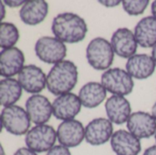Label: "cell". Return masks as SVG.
I'll list each match as a JSON object with an SVG mask.
<instances>
[{"instance_id": "17", "label": "cell", "mask_w": 156, "mask_h": 155, "mask_svg": "<svg viewBox=\"0 0 156 155\" xmlns=\"http://www.w3.org/2000/svg\"><path fill=\"white\" fill-rule=\"evenodd\" d=\"M105 110L108 119L117 125L127 122L132 114L131 104L123 96L110 97L105 103Z\"/></svg>"}, {"instance_id": "25", "label": "cell", "mask_w": 156, "mask_h": 155, "mask_svg": "<svg viewBox=\"0 0 156 155\" xmlns=\"http://www.w3.org/2000/svg\"><path fill=\"white\" fill-rule=\"evenodd\" d=\"M47 155H71V153L69 148L62 145H56L52 149H50Z\"/></svg>"}, {"instance_id": "24", "label": "cell", "mask_w": 156, "mask_h": 155, "mask_svg": "<svg viewBox=\"0 0 156 155\" xmlns=\"http://www.w3.org/2000/svg\"><path fill=\"white\" fill-rule=\"evenodd\" d=\"M124 11L130 16L142 15L149 5L148 0H124L122 2Z\"/></svg>"}, {"instance_id": "8", "label": "cell", "mask_w": 156, "mask_h": 155, "mask_svg": "<svg viewBox=\"0 0 156 155\" xmlns=\"http://www.w3.org/2000/svg\"><path fill=\"white\" fill-rule=\"evenodd\" d=\"M57 139L60 145L75 148L85 139V128L80 122L75 119L64 121L58 127Z\"/></svg>"}, {"instance_id": "31", "label": "cell", "mask_w": 156, "mask_h": 155, "mask_svg": "<svg viewBox=\"0 0 156 155\" xmlns=\"http://www.w3.org/2000/svg\"><path fill=\"white\" fill-rule=\"evenodd\" d=\"M152 13H153V16L156 17V1H154L152 4Z\"/></svg>"}, {"instance_id": "34", "label": "cell", "mask_w": 156, "mask_h": 155, "mask_svg": "<svg viewBox=\"0 0 156 155\" xmlns=\"http://www.w3.org/2000/svg\"><path fill=\"white\" fill-rule=\"evenodd\" d=\"M1 155H5V151H4L3 146H1Z\"/></svg>"}, {"instance_id": "23", "label": "cell", "mask_w": 156, "mask_h": 155, "mask_svg": "<svg viewBox=\"0 0 156 155\" xmlns=\"http://www.w3.org/2000/svg\"><path fill=\"white\" fill-rule=\"evenodd\" d=\"M19 39L17 27L9 22H2L0 25V47L2 49L14 48Z\"/></svg>"}, {"instance_id": "3", "label": "cell", "mask_w": 156, "mask_h": 155, "mask_svg": "<svg viewBox=\"0 0 156 155\" xmlns=\"http://www.w3.org/2000/svg\"><path fill=\"white\" fill-rule=\"evenodd\" d=\"M114 51L110 41L103 37H95L87 46L88 63L96 70H107L114 59Z\"/></svg>"}, {"instance_id": "12", "label": "cell", "mask_w": 156, "mask_h": 155, "mask_svg": "<svg viewBox=\"0 0 156 155\" xmlns=\"http://www.w3.org/2000/svg\"><path fill=\"white\" fill-rule=\"evenodd\" d=\"M81 101L74 93H66L58 96L53 103V115L61 121L73 120L81 111Z\"/></svg>"}, {"instance_id": "6", "label": "cell", "mask_w": 156, "mask_h": 155, "mask_svg": "<svg viewBox=\"0 0 156 155\" xmlns=\"http://www.w3.org/2000/svg\"><path fill=\"white\" fill-rule=\"evenodd\" d=\"M57 132L52 126L42 124L30 129L26 134L25 143L28 149L39 153L48 152L55 146Z\"/></svg>"}, {"instance_id": "4", "label": "cell", "mask_w": 156, "mask_h": 155, "mask_svg": "<svg viewBox=\"0 0 156 155\" xmlns=\"http://www.w3.org/2000/svg\"><path fill=\"white\" fill-rule=\"evenodd\" d=\"M101 83L112 94L123 97L129 95L134 87L133 77L120 68H112L104 71L101 75Z\"/></svg>"}, {"instance_id": "16", "label": "cell", "mask_w": 156, "mask_h": 155, "mask_svg": "<svg viewBox=\"0 0 156 155\" xmlns=\"http://www.w3.org/2000/svg\"><path fill=\"white\" fill-rule=\"evenodd\" d=\"M24 53L17 48L2 49L0 52V74L2 77L11 78L25 67Z\"/></svg>"}, {"instance_id": "14", "label": "cell", "mask_w": 156, "mask_h": 155, "mask_svg": "<svg viewBox=\"0 0 156 155\" xmlns=\"http://www.w3.org/2000/svg\"><path fill=\"white\" fill-rule=\"evenodd\" d=\"M111 44L114 53L124 58H130L134 56L138 48L134 33L127 27L118 28L112 34Z\"/></svg>"}, {"instance_id": "27", "label": "cell", "mask_w": 156, "mask_h": 155, "mask_svg": "<svg viewBox=\"0 0 156 155\" xmlns=\"http://www.w3.org/2000/svg\"><path fill=\"white\" fill-rule=\"evenodd\" d=\"M27 1H22V0H19V1H13V0H5L4 3L5 4V5L9 6V7H17V6H23V5L26 3Z\"/></svg>"}, {"instance_id": "28", "label": "cell", "mask_w": 156, "mask_h": 155, "mask_svg": "<svg viewBox=\"0 0 156 155\" xmlns=\"http://www.w3.org/2000/svg\"><path fill=\"white\" fill-rule=\"evenodd\" d=\"M122 1H119V0H111V1H105V0H101L99 1L100 4H101L102 5L106 6V7H114V6H117L119 5Z\"/></svg>"}, {"instance_id": "30", "label": "cell", "mask_w": 156, "mask_h": 155, "mask_svg": "<svg viewBox=\"0 0 156 155\" xmlns=\"http://www.w3.org/2000/svg\"><path fill=\"white\" fill-rule=\"evenodd\" d=\"M0 6H1V13H2V17H1V20L4 19L5 17V3L4 1H0Z\"/></svg>"}, {"instance_id": "10", "label": "cell", "mask_w": 156, "mask_h": 155, "mask_svg": "<svg viewBox=\"0 0 156 155\" xmlns=\"http://www.w3.org/2000/svg\"><path fill=\"white\" fill-rule=\"evenodd\" d=\"M127 123L128 131L141 139H148L156 133V120L152 115L145 111H136L131 114Z\"/></svg>"}, {"instance_id": "2", "label": "cell", "mask_w": 156, "mask_h": 155, "mask_svg": "<svg viewBox=\"0 0 156 155\" xmlns=\"http://www.w3.org/2000/svg\"><path fill=\"white\" fill-rule=\"evenodd\" d=\"M78 68L70 60L55 64L47 75V88L53 95L69 93L78 82Z\"/></svg>"}, {"instance_id": "11", "label": "cell", "mask_w": 156, "mask_h": 155, "mask_svg": "<svg viewBox=\"0 0 156 155\" xmlns=\"http://www.w3.org/2000/svg\"><path fill=\"white\" fill-rule=\"evenodd\" d=\"M18 82L23 90L31 94H38L47 86V76L36 65H27L18 74Z\"/></svg>"}, {"instance_id": "13", "label": "cell", "mask_w": 156, "mask_h": 155, "mask_svg": "<svg viewBox=\"0 0 156 155\" xmlns=\"http://www.w3.org/2000/svg\"><path fill=\"white\" fill-rule=\"evenodd\" d=\"M26 111L31 122L37 125L45 124L53 115L52 104L47 97L40 94L32 95L27 99Z\"/></svg>"}, {"instance_id": "18", "label": "cell", "mask_w": 156, "mask_h": 155, "mask_svg": "<svg viewBox=\"0 0 156 155\" xmlns=\"http://www.w3.org/2000/svg\"><path fill=\"white\" fill-rule=\"evenodd\" d=\"M155 62L147 54H135L128 58L126 71L134 79H145L150 78L155 71Z\"/></svg>"}, {"instance_id": "22", "label": "cell", "mask_w": 156, "mask_h": 155, "mask_svg": "<svg viewBox=\"0 0 156 155\" xmlns=\"http://www.w3.org/2000/svg\"><path fill=\"white\" fill-rule=\"evenodd\" d=\"M22 86L13 78H5L0 81V102L5 107L15 105L22 96Z\"/></svg>"}, {"instance_id": "35", "label": "cell", "mask_w": 156, "mask_h": 155, "mask_svg": "<svg viewBox=\"0 0 156 155\" xmlns=\"http://www.w3.org/2000/svg\"><path fill=\"white\" fill-rule=\"evenodd\" d=\"M154 138H155V142H156V133H155V135H154Z\"/></svg>"}, {"instance_id": "21", "label": "cell", "mask_w": 156, "mask_h": 155, "mask_svg": "<svg viewBox=\"0 0 156 155\" xmlns=\"http://www.w3.org/2000/svg\"><path fill=\"white\" fill-rule=\"evenodd\" d=\"M79 98L83 107L94 109L101 105L107 96V90L99 82H88L79 91Z\"/></svg>"}, {"instance_id": "5", "label": "cell", "mask_w": 156, "mask_h": 155, "mask_svg": "<svg viewBox=\"0 0 156 155\" xmlns=\"http://www.w3.org/2000/svg\"><path fill=\"white\" fill-rule=\"evenodd\" d=\"M30 118L26 110L17 105L5 107L1 112V123L5 131L13 135L27 134L30 128Z\"/></svg>"}, {"instance_id": "33", "label": "cell", "mask_w": 156, "mask_h": 155, "mask_svg": "<svg viewBox=\"0 0 156 155\" xmlns=\"http://www.w3.org/2000/svg\"><path fill=\"white\" fill-rule=\"evenodd\" d=\"M152 115L154 116V118L156 120V101L155 103L154 104L153 108H152Z\"/></svg>"}, {"instance_id": "1", "label": "cell", "mask_w": 156, "mask_h": 155, "mask_svg": "<svg viewBox=\"0 0 156 155\" xmlns=\"http://www.w3.org/2000/svg\"><path fill=\"white\" fill-rule=\"evenodd\" d=\"M55 37L63 43H79L82 41L88 32L85 20L77 14L66 12L57 15L51 26Z\"/></svg>"}, {"instance_id": "26", "label": "cell", "mask_w": 156, "mask_h": 155, "mask_svg": "<svg viewBox=\"0 0 156 155\" xmlns=\"http://www.w3.org/2000/svg\"><path fill=\"white\" fill-rule=\"evenodd\" d=\"M14 155H37V153L28 149L27 147H22L17 149Z\"/></svg>"}, {"instance_id": "7", "label": "cell", "mask_w": 156, "mask_h": 155, "mask_svg": "<svg viewBox=\"0 0 156 155\" xmlns=\"http://www.w3.org/2000/svg\"><path fill=\"white\" fill-rule=\"evenodd\" d=\"M35 53L43 62L57 64L64 60L67 55L66 45L55 37H42L35 44Z\"/></svg>"}, {"instance_id": "20", "label": "cell", "mask_w": 156, "mask_h": 155, "mask_svg": "<svg viewBox=\"0 0 156 155\" xmlns=\"http://www.w3.org/2000/svg\"><path fill=\"white\" fill-rule=\"evenodd\" d=\"M134 36L142 48H154L156 45V17L149 16L142 18L135 26Z\"/></svg>"}, {"instance_id": "29", "label": "cell", "mask_w": 156, "mask_h": 155, "mask_svg": "<svg viewBox=\"0 0 156 155\" xmlns=\"http://www.w3.org/2000/svg\"><path fill=\"white\" fill-rule=\"evenodd\" d=\"M143 155H156V145H153L147 148Z\"/></svg>"}, {"instance_id": "19", "label": "cell", "mask_w": 156, "mask_h": 155, "mask_svg": "<svg viewBox=\"0 0 156 155\" xmlns=\"http://www.w3.org/2000/svg\"><path fill=\"white\" fill-rule=\"evenodd\" d=\"M48 13V5L44 0L27 1L19 11L22 22L28 26H36L45 20Z\"/></svg>"}, {"instance_id": "15", "label": "cell", "mask_w": 156, "mask_h": 155, "mask_svg": "<svg viewBox=\"0 0 156 155\" xmlns=\"http://www.w3.org/2000/svg\"><path fill=\"white\" fill-rule=\"evenodd\" d=\"M111 146L116 155H138L142 150L140 140L125 130H119L113 133Z\"/></svg>"}, {"instance_id": "9", "label": "cell", "mask_w": 156, "mask_h": 155, "mask_svg": "<svg viewBox=\"0 0 156 155\" xmlns=\"http://www.w3.org/2000/svg\"><path fill=\"white\" fill-rule=\"evenodd\" d=\"M112 122L109 119L97 118L85 127V140L92 146H100L108 143L113 135Z\"/></svg>"}, {"instance_id": "32", "label": "cell", "mask_w": 156, "mask_h": 155, "mask_svg": "<svg viewBox=\"0 0 156 155\" xmlns=\"http://www.w3.org/2000/svg\"><path fill=\"white\" fill-rule=\"evenodd\" d=\"M152 58H153V59L154 60V62H155L156 64V45L153 48V50H152Z\"/></svg>"}]
</instances>
